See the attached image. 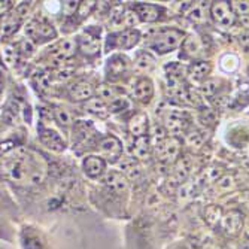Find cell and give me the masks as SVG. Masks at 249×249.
I'll list each match as a JSON object with an SVG mask.
<instances>
[{
    "mask_svg": "<svg viewBox=\"0 0 249 249\" xmlns=\"http://www.w3.org/2000/svg\"><path fill=\"white\" fill-rule=\"evenodd\" d=\"M211 72V64L206 61H197L190 67V76L194 81H201L205 79Z\"/></svg>",
    "mask_w": 249,
    "mask_h": 249,
    "instance_id": "44dd1931",
    "label": "cell"
},
{
    "mask_svg": "<svg viewBox=\"0 0 249 249\" xmlns=\"http://www.w3.org/2000/svg\"><path fill=\"white\" fill-rule=\"evenodd\" d=\"M94 6H96V2H81V5H79V11H78L79 17H81V18L88 17V14L91 12V9H93Z\"/></svg>",
    "mask_w": 249,
    "mask_h": 249,
    "instance_id": "74e56055",
    "label": "cell"
},
{
    "mask_svg": "<svg viewBox=\"0 0 249 249\" xmlns=\"http://www.w3.org/2000/svg\"><path fill=\"white\" fill-rule=\"evenodd\" d=\"M54 118L61 127H69L72 124V115L64 107H54Z\"/></svg>",
    "mask_w": 249,
    "mask_h": 249,
    "instance_id": "484cf974",
    "label": "cell"
},
{
    "mask_svg": "<svg viewBox=\"0 0 249 249\" xmlns=\"http://www.w3.org/2000/svg\"><path fill=\"white\" fill-rule=\"evenodd\" d=\"M218 187L221 188V190H230L231 187H233V178L231 176H224V178H221L219 180H218Z\"/></svg>",
    "mask_w": 249,
    "mask_h": 249,
    "instance_id": "ab89813d",
    "label": "cell"
},
{
    "mask_svg": "<svg viewBox=\"0 0 249 249\" xmlns=\"http://www.w3.org/2000/svg\"><path fill=\"white\" fill-rule=\"evenodd\" d=\"M128 106H130V103H128V100L125 97H115L114 100H110L107 109H109V112H114V114H117V112H121V110L127 109Z\"/></svg>",
    "mask_w": 249,
    "mask_h": 249,
    "instance_id": "83f0119b",
    "label": "cell"
},
{
    "mask_svg": "<svg viewBox=\"0 0 249 249\" xmlns=\"http://www.w3.org/2000/svg\"><path fill=\"white\" fill-rule=\"evenodd\" d=\"M231 9L236 15H239L240 18L245 17L248 12H249V2L248 0H242V2H239V0H236V2H231Z\"/></svg>",
    "mask_w": 249,
    "mask_h": 249,
    "instance_id": "f546056e",
    "label": "cell"
},
{
    "mask_svg": "<svg viewBox=\"0 0 249 249\" xmlns=\"http://www.w3.org/2000/svg\"><path fill=\"white\" fill-rule=\"evenodd\" d=\"M141 39V33L138 30H131L127 29L124 32L120 33H114V35H109L107 40H106V50H130L133 48L136 43L139 42Z\"/></svg>",
    "mask_w": 249,
    "mask_h": 249,
    "instance_id": "3957f363",
    "label": "cell"
},
{
    "mask_svg": "<svg viewBox=\"0 0 249 249\" xmlns=\"http://www.w3.org/2000/svg\"><path fill=\"white\" fill-rule=\"evenodd\" d=\"M243 42H245V45H248V47H249V35L243 36Z\"/></svg>",
    "mask_w": 249,
    "mask_h": 249,
    "instance_id": "ee69618b",
    "label": "cell"
},
{
    "mask_svg": "<svg viewBox=\"0 0 249 249\" xmlns=\"http://www.w3.org/2000/svg\"><path fill=\"white\" fill-rule=\"evenodd\" d=\"M152 94H154V87L148 78H142L133 85V96L141 102H149Z\"/></svg>",
    "mask_w": 249,
    "mask_h": 249,
    "instance_id": "9a60e30c",
    "label": "cell"
},
{
    "mask_svg": "<svg viewBox=\"0 0 249 249\" xmlns=\"http://www.w3.org/2000/svg\"><path fill=\"white\" fill-rule=\"evenodd\" d=\"M203 2L197 3V5H191V9L188 11V18L193 21V22H203L206 19V11H205V6L201 5Z\"/></svg>",
    "mask_w": 249,
    "mask_h": 249,
    "instance_id": "d4e9b609",
    "label": "cell"
},
{
    "mask_svg": "<svg viewBox=\"0 0 249 249\" xmlns=\"http://www.w3.org/2000/svg\"><path fill=\"white\" fill-rule=\"evenodd\" d=\"M69 94L76 102H82V100H87L88 102L89 99H93L94 89H93V87L89 85L88 82H78V84H75V85L71 87Z\"/></svg>",
    "mask_w": 249,
    "mask_h": 249,
    "instance_id": "2e32d148",
    "label": "cell"
},
{
    "mask_svg": "<svg viewBox=\"0 0 249 249\" xmlns=\"http://www.w3.org/2000/svg\"><path fill=\"white\" fill-rule=\"evenodd\" d=\"M3 175L17 184H37L45 176L40 157L26 148H17L2 161Z\"/></svg>",
    "mask_w": 249,
    "mask_h": 249,
    "instance_id": "6da1fadb",
    "label": "cell"
},
{
    "mask_svg": "<svg viewBox=\"0 0 249 249\" xmlns=\"http://www.w3.org/2000/svg\"><path fill=\"white\" fill-rule=\"evenodd\" d=\"M133 155L136 158H141V160H143V158L148 157L149 154V141L146 136H142V138H138L134 141L133 143Z\"/></svg>",
    "mask_w": 249,
    "mask_h": 249,
    "instance_id": "7402d4cb",
    "label": "cell"
},
{
    "mask_svg": "<svg viewBox=\"0 0 249 249\" xmlns=\"http://www.w3.org/2000/svg\"><path fill=\"white\" fill-rule=\"evenodd\" d=\"M138 21H139V17H138V14H136V12H131V11L125 12V15H124V22H125V26L134 27V24H136Z\"/></svg>",
    "mask_w": 249,
    "mask_h": 249,
    "instance_id": "f35d334b",
    "label": "cell"
},
{
    "mask_svg": "<svg viewBox=\"0 0 249 249\" xmlns=\"http://www.w3.org/2000/svg\"><path fill=\"white\" fill-rule=\"evenodd\" d=\"M32 51H33V45H32V42H29V40L21 42V53H22V54H32Z\"/></svg>",
    "mask_w": 249,
    "mask_h": 249,
    "instance_id": "b9f144b4",
    "label": "cell"
},
{
    "mask_svg": "<svg viewBox=\"0 0 249 249\" xmlns=\"http://www.w3.org/2000/svg\"><path fill=\"white\" fill-rule=\"evenodd\" d=\"M79 5H81V2H63L61 11L66 17H72V15H75V12L79 11Z\"/></svg>",
    "mask_w": 249,
    "mask_h": 249,
    "instance_id": "1f68e13d",
    "label": "cell"
},
{
    "mask_svg": "<svg viewBox=\"0 0 249 249\" xmlns=\"http://www.w3.org/2000/svg\"><path fill=\"white\" fill-rule=\"evenodd\" d=\"M36 82H37V85H39L42 89H45V88H48V87H50V79H48V76L45 75V73H39V75L36 76Z\"/></svg>",
    "mask_w": 249,
    "mask_h": 249,
    "instance_id": "60d3db41",
    "label": "cell"
},
{
    "mask_svg": "<svg viewBox=\"0 0 249 249\" xmlns=\"http://www.w3.org/2000/svg\"><path fill=\"white\" fill-rule=\"evenodd\" d=\"M164 124L173 133L184 130V127H185V114L182 110L176 109V107H170V109L166 110V114H164Z\"/></svg>",
    "mask_w": 249,
    "mask_h": 249,
    "instance_id": "9c48e42d",
    "label": "cell"
},
{
    "mask_svg": "<svg viewBox=\"0 0 249 249\" xmlns=\"http://www.w3.org/2000/svg\"><path fill=\"white\" fill-rule=\"evenodd\" d=\"M3 58L8 64H14L17 61V50L14 47H5V51H3Z\"/></svg>",
    "mask_w": 249,
    "mask_h": 249,
    "instance_id": "8d00e7d4",
    "label": "cell"
},
{
    "mask_svg": "<svg viewBox=\"0 0 249 249\" xmlns=\"http://www.w3.org/2000/svg\"><path fill=\"white\" fill-rule=\"evenodd\" d=\"M19 19H21V17L18 14H15V15H5V18L2 19V35L3 36H9L14 32H17L18 26H19Z\"/></svg>",
    "mask_w": 249,
    "mask_h": 249,
    "instance_id": "603a6c76",
    "label": "cell"
},
{
    "mask_svg": "<svg viewBox=\"0 0 249 249\" xmlns=\"http://www.w3.org/2000/svg\"><path fill=\"white\" fill-rule=\"evenodd\" d=\"M187 142L191 146H200L203 142H205V136H203L200 131H191L190 134H187Z\"/></svg>",
    "mask_w": 249,
    "mask_h": 249,
    "instance_id": "e575fe53",
    "label": "cell"
},
{
    "mask_svg": "<svg viewBox=\"0 0 249 249\" xmlns=\"http://www.w3.org/2000/svg\"><path fill=\"white\" fill-rule=\"evenodd\" d=\"M245 236L249 237V216H248L246 221H245Z\"/></svg>",
    "mask_w": 249,
    "mask_h": 249,
    "instance_id": "7bdbcfd3",
    "label": "cell"
},
{
    "mask_svg": "<svg viewBox=\"0 0 249 249\" xmlns=\"http://www.w3.org/2000/svg\"><path fill=\"white\" fill-rule=\"evenodd\" d=\"M88 112H91V114H97V115H105L106 112H109L107 106L105 105V102L100 99V97H93L89 99L85 106H84Z\"/></svg>",
    "mask_w": 249,
    "mask_h": 249,
    "instance_id": "cb8c5ba5",
    "label": "cell"
},
{
    "mask_svg": "<svg viewBox=\"0 0 249 249\" xmlns=\"http://www.w3.org/2000/svg\"><path fill=\"white\" fill-rule=\"evenodd\" d=\"M184 48H185V51H187V53H190V54H196V53L200 50L198 39H197V37H194V36L188 37V39L185 40V43H184Z\"/></svg>",
    "mask_w": 249,
    "mask_h": 249,
    "instance_id": "d590c367",
    "label": "cell"
},
{
    "mask_svg": "<svg viewBox=\"0 0 249 249\" xmlns=\"http://www.w3.org/2000/svg\"><path fill=\"white\" fill-rule=\"evenodd\" d=\"M155 58L149 53H141L134 60V69L139 73H148L154 69Z\"/></svg>",
    "mask_w": 249,
    "mask_h": 249,
    "instance_id": "d6986e66",
    "label": "cell"
},
{
    "mask_svg": "<svg viewBox=\"0 0 249 249\" xmlns=\"http://www.w3.org/2000/svg\"><path fill=\"white\" fill-rule=\"evenodd\" d=\"M190 172V160H188V157L182 158L179 163H178V167H176V173L179 176V179H184Z\"/></svg>",
    "mask_w": 249,
    "mask_h": 249,
    "instance_id": "d6a6232c",
    "label": "cell"
},
{
    "mask_svg": "<svg viewBox=\"0 0 249 249\" xmlns=\"http://www.w3.org/2000/svg\"><path fill=\"white\" fill-rule=\"evenodd\" d=\"M242 227V215L237 211H231L222 218V229L229 234H236Z\"/></svg>",
    "mask_w": 249,
    "mask_h": 249,
    "instance_id": "ac0fdd59",
    "label": "cell"
},
{
    "mask_svg": "<svg viewBox=\"0 0 249 249\" xmlns=\"http://www.w3.org/2000/svg\"><path fill=\"white\" fill-rule=\"evenodd\" d=\"M130 66V60L125 55H114L107 60L106 64V73L107 78H120L121 75H124Z\"/></svg>",
    "mask_w": 249,
    "mask_h": 249,
    "instance_id": "52a82bcc",
    "label": "cell"
},
{
    "mask_svg": "<svg viewBox=\"0 0 249 249\" xmlns=\"http://www.w3.org/2000/svg\"><path fill=\"white\" fill-rule=\"evenodd\" d=\"M185 33L182 30L178 29H170V30H164L161 33H158L157 37H154L151 48L154 51H157L158 54H167L175 51L180 43L184 42Z\"/></svg>",
    "mask_w": 249,
    "mask_h": 249,
    "instance_id": "7a4b0ae2",
    "label": "cell"
},
{
    "mask_svg": "<svg viewBox=\"0 0 249 249\" xmlns=\"http://www.w3.org/2000/svg\"><path fill=\"white\" fill-rule=\"evenodd\" d=\"M205 216H206V221H208L211 225H215V224H218V222L221 221V209H219L218 206H209V208L206 209Z\"/></svg>",
    "mask_w": 249,
    "mask_h": 249,
    "instance_id": "f1b7e54d",
    "label": "cell"
},
{
    "mask_svg": "<svg viewBox=\"0 0 249 249\" xmlns=\"http://www.w3.org/2000/svg\"><path fill=\"white\" fill-rule=\"evenodd\" d=\"M146 130H148V117H146V114H142V112H139V114H136V115H133L130 118V121H128V131L134 136L136 139L145 136Z\"/></svg>",
    "mask_w": 249,
    "mask_h": 249,
    "instance_id": "5bb4252c",
    "label": "cell"
},
{
    "mask_svg": "<svg viewBox=\"0 0 249 249\" xmlns=\"http://www.w3.org/2000/svg\"><path fill=\"white\" fill-rule=\"evenodd\" d=\"M99 151L107 160L115 161L123 154V143L115 138V136H106L99 142Z\"/></svg>",
    "mask_w": 249,
    "mask_h": 249,
    "instance_id": "8992f818",
    "label": "cell"
},
{
    "mask_svg": "<svg viewBox=\"0 0 249 249\" xmlns=\"http://www.w3.org/2000/svg\"><path fill=\"white\" fill-rule=\"evenodd\" d=\"M211 15L219 27H231L234 24L236 15L229 2H213L211 6Z\"/></svg>",
    "mask_w": 249,
    "mask_h": 249,
    "instance_id": "5b68a950",
    "label": "cell"
},
{
    "mask_svg": "<svg viewBox=\"0 0 249 249\" xmlns=\"http://www.w3.org/2000/svg\"><path fill=\"white\" fill-rule=\"evenodd\" d=\"M134 12L138 14L141 21H146V22H152L157 21L161 17L163 8L155 6V5H146V3H141L134 6Z\"/></svg>",
    "mask_w": 249,
    "mask_h": 249,
    "instance_id": "4fadbf2b",
    "label": "cell"
},
{
    "mask_svg": "<svg viewBox=\"0 0 249 249\" xmlns=\"http://www.w3.org/2000/svg\"><path fill=\"white\" fill-rule=\"evenodd\" d=\"M82 169L84 172L89 176V178H100L105 173L106 169V163L103 158L96 157V155H89L87 157L84 163H82Z\"/></svg>",
    "mask_w": 249,
    "mask_h": 249,
    "instance_id": "8fae6325",
    "label": "cell"
},
{
    "mask_svg": "<svg viewBox=\"0 0 249 249\" xmlns=\"http://www.w3.org/2000/svg\"><path fill=\"white\" fill-rule=\"evenodd\" d=\"M103 182L110 187L112 190H124L127 187V180L120 173V172H109L105 175V179H103Z\"/></svg>",
    "mask_w": 249,
    "mask_h": 249,
    "instance_id": "ffe728a7",
    "label": "cell"
},
{
    "mask_svg": "<svg viewBox=\"0 0 249 249\" xmlns=\"http://www.w3.org/2000/svg\"><path fill=\"white\" fill-rule=\"evenodd\" d=\"M78 47L81 53H84L85 55H96L100 48L97 36H93L89 32H84L78 37Z\"/></svg>",
    "mask_w": 249,
    "mask_h": 249,
    "instance_id": "7c38bea8",
    "label": "cell"
},
{
    "mask_svg": "<svg viewBox=\"0 0 249 249\" xmlns=\"http://www.w3.org/2000/svg\"><path fill=\"white\" fill-rule=\"evenodd\" d=\"M24 242V248L26 249H43V245H42V242H40V239H39V236L36 234V233H27V231H24V239H22Z\"/></svg>",
    "mask_w": 249,
    "mask_h": 249,
    "instance_id": "4316f807",
    "label": "cell"
},
{
    "mask_svg": "<svg viewBox=\"0 0 249 249\" xmlns=\"http://www.w3.org/2000/svg\"><path fill=\"white\" fill-rule=\"evenodd\" d=\"M75 50H76V43L72 39H63L53 50V57L55 60H66L75 54Z\"/></svg>",
    "mask_w": 249,
    "mask_h": 249,
    "instance_id": "e0dca14e",
    "label": "cell"
},
{
    "mask_svg": "<svg viewBox=\"0 0 249 249\" xmlns=\"http://www.w3.org/2000/svg\"><path fill=\"white\" fill-rule=\"evenodd\" d=\"M26 35L33 40H50L57 36V32L45 19H33L26 27Z\"/></svg>",
    "mask_w": 249,
    "mask_h": 249,
    "instance_id": "277c9868",
    "label": "cell"
},
{
    "mask_svg": "<svg viewBox=\"0 0 249 249\" xmlns=\"http://www.w3.org/2000/svg\"><path fill=\"white\" fill-rule=\"evenodd\" d=\"M179 154V142L176 139H161L157 143V155L160 160L169 161Z\"/></svg>",
    "mask_w": 249,
    "mask_h": 249,
    "instance_id": "ba28073f",
    "label": "cell"
},
{
    "mask_svg": "<svg viewBox=\"0 0 249 249\" xmlns=\"http://www.w3.org/2000/svg\"><path fill=\"white\" fill-rule=\"evenodd\" d=\"M97 93H99V97L105 102V100H114L115 99V93H114V89H112L109 85H100L99 89H97Z\"/></svg>",
    "mask_w": 249,
    "mask_h": 249,
    "instance_id": "836d02e7",
    "label": "cell"
},
{
    "mask_svg": "<svg viewBox=\"0 0 249 249\" xmlns=\"http://www.w3.org/2000/svg\"><path fill=\"white\" fill-rule=\"evenodd\" d=\"M219 88V82L216 79H208L201 85V93L205 96H213Z\"/></svg>",
    "mask_w": 249,
    "mask_h": 249,
    "instance_id": "4dcf8cb0",
    "label": "cell"
},
{
    "mask_svg": "<svg viewBox=\"0 0 249 249\" xmlns=\"http://www.w3.org/2000/svg\"><path fill=\"white\" fill-rule=\"evenodd\" d=\"M39 136H40L42 143H43L45 146H48L50 149L57 151V152L64 151L66 143H64V141L61 139V136H60L57 131H54V130H51V128H42Z\"/></svg>",
    "mask_w": 249,
    "mask_h": 249,
    "instance_id": "30bf717a",
    "label": "cell"
}]
</instances>
